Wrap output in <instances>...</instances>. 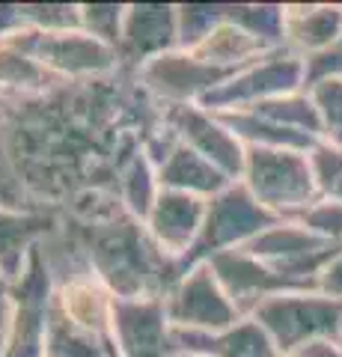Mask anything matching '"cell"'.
Segmentation results:
<instances>
[{"label": "cell", "instance_id": "obj_1", "mask_svg": "<svg viewBox=\"0 0 342 357\" xmlns=\"http://www.w3.org/2000/svg\"><path fill=\"white\" fill-rule=\"evenodd\" d=\"M164 128L137 69L0 93V206L60 220L123 215L119 182Z\"/></svg>", "mask_w": 342, "mask_h": 357}, {"label": "cell", "instance_id": "obj_21", "mask_svg": "<svg viewBox=\"0 0 342 357\" xmlns=\"http://www.w3.org/2000/svg\"><path fill=\"white\" fill-rule=\"evenodd\" d=\"M60 227V218L0 206V277L15 283L30 253Z\"/></svg>", "mask_w": 342, "mask_h": 357}, {"label": "cell", "instance_id": "obj_14", "mask_svg": "<svg viewBox=\"0 0 342 357\" xmlns=\"http://www.w3.org/2000/svg\"><path fill=\"white\" fill-rule=\"evenodd\" d=\"M212 265L215 277L224 286V292L229 295V301L238 307L241 316H253L262 301H268L280 292H297V289H306V286H297L289 277L277 274L271 265H265L256 256H250L247 250H224L205 259Z\"/></svg>", "mask_w": 342, "mask_h": 357}, {"label": "cell", "instance_id": "obj_5", "mask_svg": "<svg viewBox=\"0 0 342 357\" xmlns=\"http://www.w3.org/2000/svg\"><path fill=\"white\" fill-rule=\"evenodd\" d=\"M6 45L24 51L42 69L65 81H84V77L114 75L123 60L119 51L104 45L102 39L78 30H21L9 36Z\"/></svg>", "mask_w": 342, "mask_h": 357}, {"label": "cell", "instance_id": "obj_24", "mask_svg": "<svg viewBox=\"0 0 342 357\" xmlns=\"http://www.w3.org/2000/svg\"><path fill=\"white\" fill-rule=\"evenodd\" d=\"M158 191H161L158 167L152 164V158L146 152H140L137 158L128 164V170L123 173V182H119V199H123V208L131 218L146 223L152 206H155Z\"/></svg>", "mask_w": 342, "mask_h": 357}, {"label": "cell", "instance_id": "obj_31", "mask_svg": "<svg viewBox=\"0 0 342 357\" xmlns=\"http://www.w3.org/2000/svg\"><path fill=\"white\" fill-rule=\"evenodd\" d=\"M316 289H318L322 295H327V298L342 301V253H339V256H334V259L327 262L325 271L318 274Z\"/></svg>", "mask_w": 342, "mask_h": 357}, {"label": "cell", "instance_id": "obj_26", "mask_svg": "<svg viewBox=\"0 0 342 357\" xmlns=\"http://www.w3.org/2000/svg\"><path fill=\"white\" fill-rule=\"evenodd\" d=\"M322 122V140L342 149V77H322L306 86Z\"/></svg>", "mask_w": 342, "mask_h": 357}, {"label": "cell", "instance_id": "obj_11", "mask_svg": "<svg viewBox=\"0 0 342 357\" xmlns=\"http://www.w3.org/2000/svg\"><path fill=\"white\" fill-rule=\"evenodd\" d=\"M137 75L143 86L164 107H173V105H200L212 89L226 84L235 72L215 69V66L203 63L200 57H194L191 51L176 48L170 54L149 60L143 69H137Z\"/></svg>", "mask_w": 342, "mask_h": 357}, {"label": "cell", "instance_id": "obj_34", "mask_svg": "<svg viewBox=\"0 0 342 357\" xmlns=\"http://www.w3.org/2000/svg\"><path fill=\"white\" fill-rule=\"evenodd\" d=\"M0 357H3V337H0Z\"/></svg>", "mask_w": 342, "mask_h": 357}, {"label": "cell", "instance_id": "obj_4", "mask_svg": "<svg viewBox=\"0 0 342 357\" xmlns=\"http://www.w3.org/2000/svg\"><path fill=\"white\" fill-rule=\"evenodd\" d=\"M250 319H256L265 328L283 357L313 340L342 337V301L327 298L318 289L280 292L262 301Z\"/></svg>", "mask_w": 342, "mask_h": 357}, {"label": "cell", "instance_id": "obj_19", "mask_svg": "<svg viewBox=\"0 0 342 357\" xmlns=\"http://www.w3.org/2000/svg\"><path fill=\"white\" fill-rule=\"evenodd\" d=\"M176 345L182 354H208V357H283L274 340L265 333L256 319H241L238 325L217 331V333H200V331H179L173 328Z\"/></svg>", "mask_w": 342, "mask_h": 357}, {"label": "cell", "instance_id": "obj_6", "mask_svg": "<svg viewBox=\"0 0 342 357\" xmlns=\"http://www.w3.org/2000/svg\"><path fill=\"white\" fill-rule=\"evenodd\" d=\"M280 218L271 215L268 208H262L253 194L247 191L241 182H233L224 188L220 194L208 199V211H205V223L203 232L196 238L194 250L182 259V268H194L196 262H205L212 256L224 253V250H238L262 236L268 227H274Z\"/></svg>", "mask_w": 342, "mask_h": 357}, {"label": "cell", "instance_id": "obj_10", "mask_svg": "<svg viewBox=\"0 0 342 357\" xmlns=\"http://www.w3.org/2000/svg\"><path fill=\"white\" fill-rule=\"evenodd\" d=\"M164 312L173 328L200 333L226 331L244 319L224 292L208 262H196L194 268H187L182 280L164 295Z\"/></svg>", "mask_w": 342, "mask_h": 357}, {"label": "cell", "instance_id": "obj_30", "mask_svg": "<svg viewBox=\"0 0 342 357\" xmlns=\"http://www.w3.org/2000/svg\"><path fill=\"white\" fill-rule=\"evenodd\" d=\"M304 69H306V86L322 81V77H342V36L325 54L304 60Z\"/></svg>", "mask_w": 342, "mask_h": 357}, {"label": "cell", "instance_id": "obj_9", "mask_svg": "<svg viewBox=\"0 0 342 357\" xmlns=\"http://www.w3.org/2000/svg\"><path fill=\"white\" fill-rule=\"evenodd\" d=\"M297 89H306V69L304 60L295 57L289 51H274L259 63L247 66V69L235 72L226 84L212 89L200 107L212 110V114H224V110H250L262 102H271L277 96H289Z\"/></svg>", "mask_w": 342, "mask_h": 357}, {"label": "cell", "instance_id": "obj_3", "mask_svg": "<svg viewBox=\"0 0 342 357\" xmlns=\"http://www.w3.org/2000/svg\"><path fill=\"white\" fill-rule=\"evenodd\" d=\"M253 199L280 220H297L318 199L310 155L301 149L247 146L244 173L238 178Z\"/></svg>", "mask_w": 342, "mask_h": 357}, {"label": "cell", "instance_id": "obj_23", "mask_svg": "<svg viewBox=\"0 0 342 357\" xmlns=\"http://www.w3.org/2000/svg\"><path fill=\"white\" fill-rule=\"evenodd\" d=\"M250 110H256L259 116L271 119L274 126H280V128H289L297 134H306V137H313V140H322L318 110L306 89H297V93H289V96H277V98H271V102H262Z\"/></svg>", "mask_w": 342, "mask_h": 357}, {"label": "cell", "instance_id": "obj_35", "mask_svg": "<svg viewBox=\"0 0 342 357\" xmlns=\"http://www.w3.org/2000/svg\"><path fill=\"white\" fill-rule=\"evenodd\" d=\"M185 357H208V354H185Z\"/></svg>", "mask_w": 342, "mask_h": 357}, {"label": "cell", "instance_id": "obj_13", "mask_svg": "<svg viewBox=\"0 0 342 357\" xmlns=\"http://www.w3.org/2000/svg\"><path fill=\"white\" fill-rule=\"evenodd\" d=\"M164 122L176 131V137L182 143H187L194 152L208 158L233 182L241 178L247 161V146L215 114H208L200 105H173L164 107Z\"/></svg>", "mask_w": 342, "mask_h": 357}, {"label": "cell", "instance_id": "obj_17", "mask_svg": "<svg viewBox=\"0 0 342 357\" xmlns=\"http://www.w3.org/2000/svg\"><path fill=\"white\" fill-rule=\"evenodd\" d=\"M205 211H208L205 197L161 188L155 197V206H152L146 218V229L164 253L182 262L194 250L196 238H200Z\"/></svg>", "mask_w": 342, "mask_h": 357}, {"label": "cell", "instance_id": "obj_16", "mask_svg": "<svg viewBox=\"0 0 342 357\" xmlns=\"http://www.w3.org/2000/svg\"><path fill=\"white\" fill-rule=\"evenodd\" d=\"M114 304L116 295L93 271L54 280V312L98 340H114Z\"/></svg>", "mask_w": 342, "mask_h": 357}, {"label": "cell", "instance_id": "obj_29", "mask_svg": "<svg viewBox=\"0 0 342 357\" xmlns=\"http://www.w3.org/2000/svg\"><path fill=\"white\" fill-rule=\"evenodd\" d=\"M297 223H304L306 229L318 232L327 241L342 244V203H330V199H318L313 208H306Z\"/></svg>", "mask_w": 342, "mask_h": 357}, {"label": "cell", "instance_id": "obj_33", "mask_svg": "<svg viewBox=\"0 0 342 357\" xmlns=\"http://www.w3.org/2000/svg\"><path fill=\"white\" fill-rule=\"evenodd\" d=\"M9 312H13V283L0 277V337L6 333Z\"/></svg>", "mask_w": 342, "mask_h": 357}, {"label": "cell", "instance_id": "obj_15", "mask_svg": "<svg viewBox=\"0 0 342 357\" xmlns=\"http://www.w3.org/2000/svg\"><path fill=\"white\" fill-rule=\"evenodd\" d=\"M179 48V13L176 3H128L119 60L128 69H143L149 60Z\"/></svg>", "mask_w": 342, "mask_h": 357}, {"label": "cell", "instance_id": "obj_12", "mask_svg": "<svg viewBox=\"0 0 342 357\" xmlns=\"http://www.w3.org/2000/svg\"><path fill=\"white\" fill-rule=\"evenodd\" d=\"M114 340L119 357H185L164 312V298H116Z\"/></svg>", "mask_w": 342, "mask_h": 357}, {"label": "cell", "instance_id": "obj_8", "mask_svg": "<svg viewBox=\"0 0 342 357\" xmlns=\"http://www.w3.org/2000/svg\"><path fill=\"white\" fill-rule=\"evenodd\" d=\"M241 250L271 265L277 274L289 277L297 286L316 289L318 274L325 271L334 256L342 253V244L322 238L297 220H277Z\"/></svg>", "mask_w": 342, "mask_h": 357}, {"label": "cell", "instance_id": "obj_20", "mask_svg": "<svg viewBox=\"0 0 342 357\" xmlns=\"http://www.w3.org/2000/svg\"><path fill=\"white\" fill-rule=\"evenodd\" d=\"M274 51H283V48H274V45H268L265 39L253 36L247 27H241L238 21L229 18V3H224V13H220L217 27L208 33L191 54L200 57L203 63L215 66V69L241 72V69L259 63L262 57H268V54H274Z\"/></svg>", "mask_w": 342, "mask_h": 357}, {"label": "cell", "instance_id": "obj_2", "mask_svg": "<svg viewBox=\"0 0 342 357\" xmlns=\"http://www.w3.org/2000/svg\"><path fill=\"white\" fill-rule=\"evenodd\" d=\"M60 229L81 248L86 265L116 298H164L182 280L179 259L164 253L146 223L128 211L107 220H60Z\"/></svg>", "mask_w": 342, "mask_h": 357}, {"label": "cell", "instance_id": "obj_18", "mask_svg": "<svg viewBox=\"0 0 342 357\" xmlns=\"http://www.w3.org/2000/svg\"><path fill=\"white\" fill-rule=\"evenodd\" d=\"M342 36V3H286L283 48L301 60L325 54Z\"/></svg>", "mask_w": 342, "mask_h": 357}, {"label": "cell", "instance_id": "obj_32", "mask_svg": "<svg viewBox=\"0 0 342 357\" xmlns=\"http://www.w3.org/2000/svg\"><path fill=\"white\" fill-rule=\"evenodd\" d=\"M289 357H342V337H325L301 345Z\"/></svg>", "mask_w": 342, "mask_h": 357}, {"label": "cell", "instance_id": "obj_22", "mask_svg": "<svg viewBox=\"0 0 342 357\" xmlns=\"http://www.w3.org/2000/svg\"><path fill=\"white\" fill-rule=\"evenodd\" d=\"M158 185L170 188V191H185V194L212 199L215 194H220L224 188L233 185V178L224 170H217L200 152H194L187 143L179 140L170 149L167 158L158 164Z\"/></svg>", "mask_w": 342, "mask_h": 357}, {"label": "cell", "instance_id": "obj_28", "mask_svg": "<svg viewBox=\"0 0 342 357\" xmlns=\"http://www.w3.org/2000/svg\"><path fill=\"white\" fill-rule=\"evenodd\" d=\"M125 24V3H81V30L102 39L104 45L119 51Z\"/></svg>", "mask_w": 342, "mask_h": 357}, {"label": "cell", "instance_id": "obj_7", "mask_svg": "<svg viewBox=\"0 0 342 357\" xmlns=\"http://www.w3.org/2000/svg\"><path fill=\"white\" fill-rule=\"evenodd\" d=\"M54 274L36 248L13 283V312L3 333V357H48Z\"/></svg>", "mask_w": 342, "mask_h": 357}, {"label": "cell", "instance_id": "obj_25", "mask_svg": "<svg viewBox=\"0 0 342 357\" xmlns=\"http://www.w3.org/2000/svg\"><path fill=\"white\" fill-rule=\"evenodd\" d=\"M51 81L57 77L42 69L33 57L0 42V93H33V89H45Z\"/></svg>", "mask_w": 342, "mask_h": 357}, {"label": "cell", "instance_id": "obj_27", "mask_svg": "<svg viewBox=\"0 0 342 357\" xmlns=\"http://www.w3.org/2000/svg\"><path fill=\"white\" fill-rule=\"evenodd\" d=\"M306 155H310L318 197L330 199V203H342V149L318 140Z\"/></svg>", "mask_w": 342, "mask_h": 357}]
</instances>
